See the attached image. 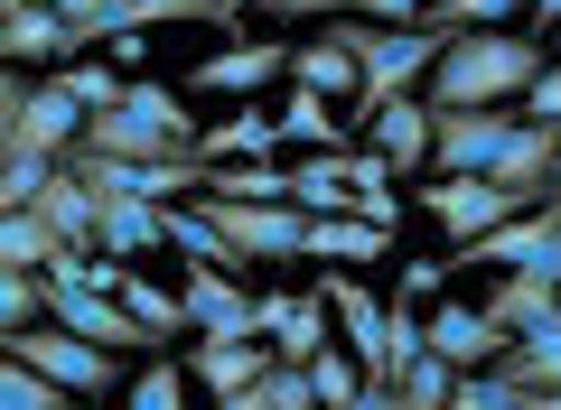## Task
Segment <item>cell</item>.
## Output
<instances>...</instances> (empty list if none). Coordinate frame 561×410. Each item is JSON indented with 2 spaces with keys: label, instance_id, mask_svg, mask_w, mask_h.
I'll list each match as a JSON object with an SVG mask.
<instances>
[{
  "label": "cell",
  "instance_id": "15",
  "mask_svg": "<svg viewBox=\"0 0 561 410\" xmlns=\"http://www.w3.org/2000/svg\"><path fill=\"white\" fill-rule=\"evenodd\" d=\"M421 354H449L459 373H486V364H505V336L486 327V308H440V298H431V317H421Z\"/></svg>",
  "mask_w": 561,
  "mask_h": 410
},
{
  "label": "cell",
  "instance_id": "18",
  "mask_svg": "<svg viewBox=\"0 0 561 410\" xmlns=\"http://www.w3.org/2000/svg\"><path fill=\"white\" fill-rule=\"evenodd\" d=\"M365 140L383 150V168H393V177H431V103H421V94L383 103V113L365 121Z\"/></svg>",
  "mask_w": 561,
  "mask_h": 410
},
{
  "label": "cell",
  "instance_id": "25",
  "mask_svg": "<svg viewBox=\"0 0 561 410\" xmlns=\"http://www.w3.org/2000/svg\"><path fill=\"white\" fill-rule=\"evenodd\" d=\"M290 84H300V94L346 103V94H356V57H346L337 38H309V47H290Z\"/></svg>",
  "mask_w": 561,
  "mask_h": 410
},
{
  "label": "cell",
  "instance_id": "7",
  "mask_svg": "<svg viewBox=\"0 0 561 410\" xmlns=\"http://www.w3.org/2000/svg\"><path fill=\"white\" fill-rule=\"evenodd\" d=\"M412 206L449 234V253H459V243H478V234H496L505 215H524V206L496 187V177H421V196H412Z\"/></svg>",
  "mask_w": 561,
  "mask_h": 410
},
{
  "label": "cell",
  "instance_id": "31",
  "mask_svg": "<svg viewBox=\"0 0 561 410\" xmlns=\"http://www.w3.org/2000/svg\"><path fill=\"white\" fill-rule=\"evenodd\" d=\"M57 75H66V94L84 103V121H94V113H113V103H122V84H131L113 57H76V66H57Z\"/></svg>",
  "mask_w": 561,
  "mask_h": 410
},
{
  "label": "cell",
  "instance_id": "43",
  "mask_svg": "<svg viewBox=\"0 0 561 410\" xmlns=\"http://www.w3.org/2000/svg\"><path fill=\"white\" fill-rule=\"evenodd\" d=\"M103 57H113V66H122V75H140V57H150V28H122V38H113V47H103Z\"/></svg>",
  "mask_w": 561,
  "mask_h": 410
},
{
  "label": "cell",
  "instance_id": "36",
  "mask_svg": "<svg viewBox=\"0 0 561 410\" xmlns=\"http://www.w3.org/2000/svg\"><path fill=\"white\" fill-rule=\"evenodd\" d=\"M38 317H47V290H38V271H0V336L38 327Z\"/></svg>",
  "mask_w": 561,
  "mask_h": 410
},
{
  "label": "cell",
  "instance_id": "3",
  "mask_svg": "<svg viewBox=\"0 0 561 410\" xmlns=\"http://www.w3.org/2000/svg\"><path fill=\"white\" fill-rule=\"evenodd\" d=\"M197 140H206V121L187 113V94H169V84L131 75L113 113L84 121L76 150H103V159H197Z\"/></svg>",
  "mask_w": 561,
  "mask_h": 410
},
{
  "label": "cell",
  "instance_id": "38",
  "mask_svg": "<svg viewBox=\"0 0 561 410\" xmlns=\"http://www.w3.org/2000/svg\"><path fill=\"white\" fill-rule=\"evenodd\" d=\"M449 410H524V391L505 383L496 364H486V373H459V391H449Z\"/></svg>",
  "mask_w": 561,
  "mask_h": 410
},
{
  "label": "cell",
  "instance_id": "16",
  "mask_svg": "<svg viewBox=\"0 0 561 410\" xmlns=\"http://www.w3.org/2000/svg\"><path fill=\"white\" fill-rule=\"evenodd\" d=\"M486 327L515 345V336H542L561 327V280H534V271H505L496 290H486Z\"/></svg>",
  "mask_w": 561,
  "mask_h": 410
},
{
  "label": "cell",
  "instance_id": "42",
  "mask_svg": "<svg viewBox=\"0 0 561 410\" xmlns=\"http://www.w3.org/2000/svg\"><path fill=\"white\" fill-rule=\"evenodd\" d=\"M20 103H28V75L0 66V159H10V131H20Z\"/></svg>",
  "mask_w": 561,
  "mask_h": 410
},
{
  "label": "cell",
  "instance_id": "33",
  "mask_svg": "<svg viewBox=\"0 0 561 410\" xmlns=\"http://www.w3.org/2000/svg\"><path fill=\"white\" fill-rule=\"evenodd\" d=\"M131 410H187V364L179 354H150L131 373Z\"/></svg>",
  "mask_w": 561,
  "mask_h": 410
},
{
  "label": "cell",
  "instance_id": "2",
  "mask_svg": "<svg viewBox=\"0 0 561 410\" xmlns=\"http://www.w3.org/2000/svg\"><path fill=\"white\" fill-rule=\"evenodd\" d=\"M328 38L356 57V94L337 103V121H346V140H365V121L383 113V103H402V94H421V75L440 66V28H375V20H328Z\"/></svg>",
  "mask_w": 561,
  "mask_h": 410
},
{
  "label": "cell",
  "instance_id": "6",
  "mask_svg": "<svg viewBox=\"0 0 561 410\" xmlns=\"http://www.w3.org/2000/svg\"><path fill=\"white\" fill-rule=\"evenodd\" d=\"M319 298H328V317H337L346 354L365 364V383H393V354H383V298H375V280H365V271H346V261H319Z\"/></svg>",
  "mask_w": 561,
  "mask_h": 410
},
{
  "label": "cell",
  "instance_id": "40",
  "mask_svg": "<svg viewBox=\"0 0 561 410\" xmlns=\"http://www.w3.org/2000/svg\"><path fill=\"white\" fill-rule=\"evenodd\" d=\"M515 113H524V121H552V131H561V57L542 66L534 84H524V103H515Z\"/></svg>",
  "mask_w": 561,
  "mask_h": 410
},
{
  "label": "cell",
  "instance_id": "45",
  "mask_svg": "<svg viewBox=\"0 0 561 410\" xmlns=\"http://www.w3.org/2000/svg\"><path fill=\"white\" fill-rule=\"evenodd\" d=\"M216 410H272V401H262V383H243V391H225Z\"/></svg>",
  "mask_w": 561,
  "mask_h": 410
},
{
  "label": "cell",
  "instance_id": "21",
  "mask_svg": "<svg viewBox=\"0 0 561 410\" xmlns=\"http://www.w3.org/2000/svg\"><path fill=\"white\" fill-rule=\"evenodd\" d=\"M197 159H206V168H234V159H280V121L262 113V103H234V113L197 140Z\"/></svg>",
  "mask_w": 561,
  "mask_h": 410
},
{
  "label": "cell",
  "instance_id": "41",
  "mask_svg": "<svg viewBox=\"0 0 561 410\" xmlns=\"http://www.w3.org/2000/svg\"><path fill=\"white\" fill-rule=\"evenodd\" d=\"M393 290H402V298H440V290H449V261H431V253H421V261H402V280H393Z\"/></svg>",
  "mask_w": 561,
  "mask_h": 410
},
{
  "label": "cell",
  "instance_id": "30",
  "mask_svg": "<svg viewBox=\"0 0 561 410\" xmlns=\"http://www.w3.org/2000/svg\"><path fill=\"white\" fill-rule=\"evenodd\" d=\"M524 0H431L421 28H440V38H468V28H515Z\"/></svg>",
  "mask_w": 561,
  "mask_h": 410
},
{
  "label": "cell",
  "instance_id": "32",
  "mask_svg": "<svg viewBox=\"0 0 561 410\" xmlns=\"http://www.w3.org/2000/svg\"><path fill=\"white\" fill-rule=\"evenodd\" d=\"M47 253H57V234L38 224V206H20V215H0V271H38Z\"/></svg>",
  "mask_w": 561,
  "mask_h": 410
},
{
  "label": "cell",
  "instance_id": "4",
  "mask_svg": "<svg viewBox=\"0 0 561 410\" xmlns=\"http://www.w3.org/2000/svg\"><path fill=\"white\" fill-rule=\"evenodd\" d=\"M0 354H20V364H38L47 383L66 391V401H103V391L122 383V364H113L103 345H84V336L47 327V317H38V327H20V336H0Z\"/></svg>",
  "mask_w": 561,
  "mask_h": 410
},
{
  "label": "cell",
  "instance_id": "28",
  "mask_svg": "<svg viewBox=\"0 0 561 410\" xmlns=\"http://www.w3.org/2000/svg\"><path fill=\"white\" fill-rule=\"evenodd\" d=\"M290 206H300V215H356V187H346L328 159H300V168H290Z\"/></svg>",
  "mask_w": 561,
  "mask_h": 410
},
{
  "label": "cell",
  "instance_id": "22",
  "mask_svg": "<svg viewBox=\"0 0 561 410\" xmlns=\"http://www.w3.org/2000/svg\"><path fill=\"white\" fill-rule=\"evenodd\" d=\"M113 298L131 308V327L150 336V345H179V336H187V317H179V290H160V280H140V261H122Z\"/></svg>",
  "mask_w": 561,
  "mask_h": 410
},
{
  "label": "cell",
  "instance_id": "24",
  "mask_svg": "<svg viewBox=\"0 0 561 410\" xmlns=\"http://www.w3.org/2000/svg\"><path fill=\"white\" fill-rule=\"evenodd\" d=\"M280 140H300L309 159H328V150H346V121H337L328 94H300V84H290V103H280Z\"/></svg>",
  "mask_w": 561,
  "mask_h": 410
},
{
  "label": "cell",
  "instance_id": "23",
  "mask_svg": "<svg viewBox=\"0 0 561 410\" xmlns=\"http://www.w3.org/2000/svg\"><path fill=\"white\" fill-rule=\"evenodd\" d=\"M160 206H113V196H103V224H94V253H113V261H150L160 253Z\"/></svg>",
  "mask_w": 561,
  "mask_h": 410
},
{
  "label": "cell",
  "instance_id": "37",
  "mask_svg": "<svg viewBox=\"0 0 561 410\" xmlns=\"http://www.w3.org/2000/svg\"><path fill=\"white\" fill-rule=\"evenodd\" d=\"M47 177H57V159H28V150H10V159H0V215H20V206L47 187Z\"/></svg>",
  "mask_w": 561,
  "mask_h": 410
},
{
  "label": "cell",
  "instance_id": "26",
  "mask_svg": "<svg viewBox=\"0 0 561 410\" xmlns=\"http://www.w3.org/2000/svg\"><path fill=\"white\" fill-rule=\"evenodd\" d=\"M280 20H375V28H412L431 0H272Z\"/></svg>",
  "mask_w": 561,
  "mask_h": 410
},
{
  "label": "cell",
  "instance_id": "47",
  "mask_svg": "<svg viewBox=\"0 0 561 410\" xmlns=\"http://www.w3.org/2000/svg\"><path fill=\"white\" fill-rule=\"evenodd\" d=\"M243 10H253V0H225V20H243Z\"/></svg>",
  "mask_w": 561,
  "mask_h": 410
},
{
  "label": "cell",
  "instance_id": "12",
  "mask_svg": "<svg viewBox=\"0 0 561 410\" xmlns=\"http://www.w3.org/2000/svg\"><path fill=\"white\" fill-rule=\"evenodd\" d=\"M253 308H262V290H243V280L197 271V261H187V280H179V317H187V336H262Z\"/></svg>",
  "mask_w": 561,
  "mask_h": 410
},
{
  "label": "cell",
  "instance_id": "27",
  "mask_svg": "<svg viewBox=\"0 0 561 410\" xmlns=\"http://www.w3.org/2000/svg\"><path fill=\"white\" fill-rule=\"evenodd\" d=\"M496 373H505L515 391H561V327H542V336H515Z\"/></svg>",
  "mask_w": 561,
  "mask_h": 410
},
{
  "label": "cell",
  "instance_id": "8",
  "mask_svg": "<svg viewBox=\"0 0 561 410\" xmlns=\"http://www.w3.org/2000/svg\"><path fill=\"white\" fill-rule=\"evenodd\" d=\"M290 75V38H225L216 57H197V94H225V103H253Z\"/></svg>",
  "mask_w": 561,
  "mask_h": 410
},
{
  "label": "cell",
  "instance_id": "48",
  "mask_svg": "<svg viewBox=\"0 0 561 410\" xmlns=\"http://www.w3.org/2000/svg\"><path fill=\"white\" fill-rule=\"evenodd\" d=\"M542 47H552V57H561V28H552V38H542Z\"/></svg>",
  "mask_w": 561,
  "mask_h": 410
},
{
  "label": "cell",
  "instance_id": "34",
  "mask_svg": "<svg viewBox=\"0 0 561 410\" xmlns=\"http://www.w3.org/2000/svg\"><path fill=\"white\" fill-rule=\"evenodd\" d=\"M309 391H319V410H346L365 391V364L346 345H328V354H309Z\"/></svg>",
  "mask_w": 561,
  "mask_h": 410
},
{
  "label": "cell",
  "instance_id": "17",
  "mask_svg": "<svg viewBox=\"0 0 561 410\" xmlns=\"http://www.w3.org/2000/svg\"><path fill=\"white\" fill-rule=\"evenodd\" d=\"M28 206H38V224H47V234L66 243V253H94V224H103V196L84 187V177L66 168V159H57V177H47V187L28 196Z\"/></svg>",
  "mask_w": 561,
  "mask_h": 410
},
{
  "label": "cell",
  "instance_id": "29",
  "mask_svg": "<svg viewBox=\"0 0 561 410\" xmlns=\"http://www.w3.org/2000/svg\"><path fill=\"white\" fill-rule=\"evenodd\" d=\"M393 391H402V410H449V391H459V364H449V354H412V364L393 373Z\"/></svg>",
  "mask_w": 561,
  "mask_h": 410
},
{
  "label": "cell",
  "instance_id": "9",
  "mask_svg": "<svg viewBox=\"0 0 561 410\" xmlns=\"http://www.w3.org/2000/svg\"><path fill=\"white\" fill-rule=\"evenodd\" d=\"M515 113H431V177H486Z\"/></svg>",
  "mask_w": 561,
  "mask_h": 410
},
{
  "label": "cell",
  "instance_id": "49",
  "mask_svg": "<svg viewBox=\"0 0 561 410\" xmlns=\"http://www.w3.org/2000/svg\"><path fill=\"white\" fill-rule=\"evenodd\" d=\"M66 410H94V401H66Z\"/></svg>",
  "mask_w": 561,
  "mask_h": 410
},
{
  "label": "cell",
  "instance_id": "5",
  "mask_svg": "<svg viewBox=\"0 0 561 410\" xmlns=\"http://www.w3.org/2000/svg\"><path fill=\"white\" fill-rule=\"evenodd\" d=\"M206 224H216L253 271H290V261H309V215H300V206H234V196H206Z\"/></svg>",
  "mask_w": 561,
  "mask_h": 410
},
{
  "label": "cell",
  "instance_id": "46",
  "mask_svg": "<svg viewBox=\"0 0 561 410\" xmlns=\"http://www.w3.org/2000/svg\"><path fill=\"white\" fill-rule=\"evenodd\" d=\"M524 10H534V28H542V38L561 28V0H524Z\"/></svg>",
  "mask_w": 561,
  "mask_h": 410
},
{
  "label": "cell",
  "instance_id": "35",
  "mask_svg": "<svg viewBox=\"0 0 561 410\" xmlns=\"http://www.w3.org/2000/svg\"><path fill=\"white\" fill-rule=\"evenodd\" d=\"M0 410H66V391L47 383L38 364H20V354H0Z\"/></svg>",
  "mask_w": 561,
  "mask_h": 410
},
{
  "label": "cell",
  "instance_id": "11",
  "mask_svg": "<svg viewBox=\"0 0 561 410\" xmlns=\"http://www.w3.org/2000/svg\"><path fill=\"white\" fill-rule=\"evenodd\" d=\"M253 327H262V345L280 354V364H309V354H328V298L319 290H262V308H253Z\"/></svg>",
  "mask_w": 561,
  "mask_h": 410
},
{
  "label": "cell",
  "instance_id": "14",
  "mask_svg": "<svg viewBox=\"0 0 561 410\" xmlns=\"http://www.w3.org/2000/svg\"><path fill=\"white\" fill-rule=\"evenodd\" d=\"M187 383H206V401H225V391H243V383H262V373L280 364L262 336H187Z\"/></svg>",
  "mask_w": 561,
  "mask_h": 410
},
{
  "label": "cell",
  "instance_id": "10",
  "mask_svg": "<svg viewBox=\"0 0 561 410\" xmlns=\"http://www.w3.org/2000/svg\"><path fill=\"white\" fill-rule=\"evenodd\" d=\"M47 327L84 336V345H103V354H169V345H150V336L131 327L122 298H103V290H47Z\"/></svg>",
  "mask_w": 561,
  "mask_h": 410
},
{
  "label": "cell",
  "instance_id": "20",
  "mask_svg": "<svg viewBox=\"0 0 561 410\" xmlns=\"http://www.w3.org/2000/svg\"><path fill=\"white\" fill-rule=\"evenodd\" d=\"M393 253V224H365V215H309V261H346V271H375Z\"/></svg>",
  "mask_w": 561,
  "mask_h": 410
},
{
  "label": "cell",
  "instance_id": "44",
  "mask_svg": "<svg viewBox=\"0 0 561 410\" xmlns=\"http://www.w3.org/2000/svg\"><path fill=\"white\" fill-rule=\"evenodd\" d=\"M346 410H402V391H393V383H365V391H356Z\"/></svg>",
  "mask_w": 561,
  "mask_h": 410
},
{
  "label": "cell",
  "instance_id": "1",
  "mask_svg": "<svg viewBox=\"0 0 561 410\" xmlns=\"http://www.w3.org/2000/svg\"><path fill=\"white\" fill-rule=\"evenodd\" d=\"M542 66H552V47L524 38V28H468V38H449L440 66L421 75V103H431V113H515Z\"/></svg>",
  "mask_w": 561,
  "mask_h": 410
},
{
  "label": "cell",
  "instance_id": "19",
  "mask_svg": "<svg viewBox=\"0 0 561 410\" xmlns=\"http://www.w3.org/2000/svg\"><path fill=\"white\" fill-rule=\"evenodd\" d=\"M76 66L84 57V38L57 20V10H0V66Z\"/></svg>",
  "mask_w": 561,
  "mask_h": 410
},
{
  "label": "cell",
  "instance_id": "39",
  "mask_svg": "<svg viewBox=\"0 0 561 410\" xmlns=\"http://www.w3.org/2000/svg\"><path fill=\"white\" fill-rule=\"evenodd\" d=\"M262 401H272V410H319V391H309V364H272V373H262Z\"/></svg>",
  "mask_w": 561,
  "mask_h": 410
},
{
  "label": "cell",
  "instance_id": "13",
  "mask_svg": "<svg viewBox=\"0 0 561 410\" xmlns=\"http://www.w3.org/2000/svg\"><path fill=\"white\" fill-rule=\"evenodd\" d=\"M84 140V103L66 94V75H38L28 84V103H20V131H10V150H28V159H66Z\"/></svg>",
  "mask_w": 561,
  "mask_h": 410
}]
</instances>
